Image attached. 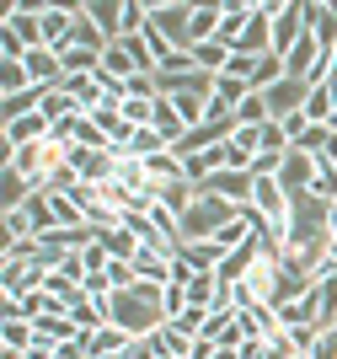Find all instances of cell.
Listing matches in <instances>:
<instances>
[{
	"instance_id": "cell-18",
	"label": "cell",
	"mask_w": 337,
	"mask_h": 359,
	"mask_svg": "<svg viewBox=\"0 0 337 359\" xmlns=\"http://www.w3.org/2000/svg\"><path fill=\"white\" fill-rule=\"evenodd\" d=\"M310 123H332V113H337V102H332V86H310V97H305V107H300Z\"/></svg>"
},
{
	"instance_id": "cell-4",
	"label": "cell",
	"mask_w": 337,
	"mask_h": 359,
	"mask_svg": "<svg viewBox=\"0 0 337 359\" xmlns=\"http://www.w3.org/2000/svg\"><path fill=\"white\" fill-rule=\"evenodd\" d=\"M316 172H322V166L310 161L305 150H289V156H284V166H279V188H284L289 198H300V194H310Z\"/></svg>"
},
{
	"instance_id": "cell-5",
	"label": "cell",
	"mask_w": 337,
	"mask_h": 359,
	"mask_svg": "<svg viewBox=\"0 0 337 359\" xmlns=\"http://www.w3.org/2000/svg\"><path fill=\"white\" fill-rule=\"evenodd\" d=\"M305 27L322 43V54L337 48V0H305Z\"/></svg>"
},
{
	"instance_id": "cell-1",
	"label": "cell",
	"mask_w": 337,
	"mask_h": 359,
	"mask_svg": "<svg viewBox=\"0 0 337 359\" xmlns=\"http://www.w3.org/2000/svg\"><path fill=\"white\" fill-rule=\"evenodd\" d=\"M161 290H166V285H145V279H139L134 290L113 295V322L129 332V338H150V332H161V327H166Z\"/></svg>"
},
{
	"instance_id": "cell-15",
	"label": "cell",
	"mask_w": 337,
	"mask_h": 359,
	"mask_svg": "<svg viewBox=\"0 0 337 359\" xmlns=\"http://www.w3.org/2000/svg\"><path fill=\"white\" fill-rule=\"evenodd\" d=\"M86 16L118 43V22H123V0H86Z\"/></svg>"
},
{
	"instance_id": "cell-13",
	"label": "cell",
	"mask_w": 337,
	"mask_h": 359,
	"mask_svg": "<svg viewBox=\"0 0 337 359\" xmlns=\"http://www.w3.org/2000/svg\"><path fill=\"white\" fill-rule=\"evenodd\" d=\"M0 338H6V354H27V348L38 344V332H32V322H27V316H6Z\"/></svg>"
},
{
	"instance_id": "cell-22",
	"label": "cell",
	"mask_w": 337,
	"mask_h": 359,
	"mask_svg": "<svg viewBox=\"0 0 337 359\" xmlns=\"http://www.w3.org/2000/svg\"><path fill=\"white\" fill-rule=\"evenodd\" d=\"M273 354V344H268V338H247V344L235 348V359H268Z\"/></svg>"
},
{
	"instance_id": "cell-20",
	"label": "cell",
	"mask_w": 337,
	"mask_h": 359,
	"mask_svg": "<svg viewBox=\"0 0 337 359\" xmlns=\"http://www.w3.org/2000/svg\"><path fill=\"white\" fill-rule=\"evenodd\" d=\"M161 311H166V322H177V316L188 311V285H166L161 290Z\"/></svg>"
},
{
	"instance_id": "cell-23",
	"label": "cell",
	"mask_w": 337,
	"mask_h": 359,
	"mask_svg": "<svg viewBox=\"0 0 337 359\" xmlns=\"http://www.w3.org/2000/svg\"><path fill=\"white\" fill-rule=\"evenodd\" d=\"M305 359H337V338H332V332H316V344H310Z\"/></svg>"
},
{
	"instance_id": "cell-9",
	"label": "cell",
	"mask_w": 337,
	"mask_h": 359,
	"mask_svg": "<svg viewBox=\"0 0 337 359\" xmlns=\"http://www.w3.org/2000/svg\"><path fill=\"white\" fill-rule=\"evenodd\" d=\"M220 6H225V22H220L214 38H220L225 48H235L247 38V27H252V6H257V0H220Z\"/></svg>"
},
{
	"instance_id": "cell-14",
	"label": "cell",
	"mask_w": 337,
	"mask_h": 359,
	"mask_svg": "<svg viewBox=\"0 0 337 359\" xmlns=\"http://www.w3.org/2000/svg\"><path fill=\"white\" fill-rule=\"evenodd\" d=\"M134 273H139L145 285H166V279H172V257L150 252V247H139V257H134Z\"/></svg>"
},
{
	"instance_id": "cell-24",
	"label": "cell",
	"mask_w": 337,
	"mask_h": 359,
	"mask_svg": "<svg viewBox=\"0 0 337 359\" xmlns=\"http://www.w3.org/2000/svg\"><path fill=\"white\" fill-rule=\"evenodd\" d=\"M332 135H337V113H332Z\"/></svg>"
},
{
	"instance_id": "cell-16",
	"label": "cell",
	"mask_w": 337,
	"mask_h": 359,
	"mask_svg": "<svg viewBox=\"0 0 337 359\" xmlns=\"http://www.w3.org/2000/svg\"><path fill=\"white\" fill-rule=\"evenodd\" d=\"M235 123H241V129H268V123H273V113H268V97H263V91H252L247 102L235 107Z\"/></svg>"
},
{
	"instance_id": "cell-7",
	"label": "cell",
	"mask_w": 337,
	"mask_h": 359,
	"mask_svg": "<svg viewBox=\"0 0 337 359\" xmlns=\"http://www.w3.org/2000/svg\"><path fill=\"white\" fill-rule=\"evenodd\" d=\"M86 118H97V129L107 135V145H113L118 156H123V150H129V140L139 135V129H134V123L123 118V107H118V102H102L97 113H86Z\"/></svg>"
},
{
	"instance_id": "cell-17",
	"label": "cell",
	"mask_w": 337,
	"mask_h": 359,
	"mask_svg": "<svg viewBox=\"0 0 337 359\" xmlns=\"http://www.w3.org/2000/svg\"><path fill=\"white\" fill-rule=\"evenodd\" d=\"M38 113H43L48 123H64V118H75L81 107H75V97H70V91H64V86H54V91H48V97H43V107H38Z\"/></svg>"
},
{
	"instance_id": "cell-10",
	"label": "cell",
	"mask_w": 337,
	"mask_h": 359,
	"mask_svg": "<svg viewBox=\"0 0 337 359\" xmlns=\"http://www.w3.org/2000/svg\"><path fill=\"white\" fill-rule=\"evenodd\" d=\"M177 257H182L188 269H198V273H214L225 263V252L214 247V241H182V252H177Z\"/></svg>"
},
{
	"instance_id": "cell-3",
	"label": "cell",
	"mask_w": 337,
	"mask_h": 359,
	"mask_svg": "<svg viewBox=\"0 0 337 359\" xmlns=\"http://www.w3.org/2000/svg\"><path fill=\"white\" fill-rule=\"evenodd\" d=\"M305 32H310V27H305V0H284L279 16H273V54L284 60V54L305 38Z\"/></svg>"
},
{
	"instance_id": "cell-11",
	"label": "cell",
	"mask_w": 337,
	"mask_h": 359,
	"mask_svg": "<svg viewBox=\"0 0 337 359\" xmlns=\"http://www.w3.org/2000/svg\"><path fill=\"white\" fill-rule=\"evenodd\" d=\"M220 22H225V6H193V27H188V38L193 43H209L214 32H220ZM188 43V48H193Z\"/></svg>"
},
{
	"instance_id": "cell-8",
	"label": "cell",
	"mask_w": 337,
	"mask_h": 359,
	"mask_svg": "<svg viewBox=\"0 0 337 359\" xmlns=\"http://www.w3.org/2000/svg\"><path fill=\"white\" fill-rule=\"evenodd\" d=\"M134 348V338L118 322H107V327H97V332H86V354L91 359H123Z\"/></svg>"
},
{
	"instance_id": "cell-2",
	"label": "cell",
	"mask_w": 337,
	"mask_h": 359,
	"mask_svg": "<svg viewBox=\"0 0 337 359\" xmlns=\"http://www.w3.org/2000/svg\"><path fill=\"white\" fill-rule=\"evenodd\" d=\"M150 27H161V38L172 48H188V27H193V0H161V6H150Z\"/></svg>"
},
{
	"instance_id": "cell-12",
	"label": "cell",
	"mask_w": 337,
	"mask_h": 359,
	"mask_svg": "<svg viewBox=\"0 0 337 359\" xmlns=\"http://www.w3.org/2000/svg\"><path fill=\"white\" fill-rule=\"evenodd\" d=\"M193 65L204 75H225V65H231V48L220 43V38H209V43H193Z\"/></svg>"
},
{
	"instance_id": "cell-19",
	"label": "cell",
	"mask_w": 337,
	"mask_h": 359,
	"mask_svg": "<svg viewBox=\"0 0 337 359\" xmlns=\"http://www.w3.org/2000/svg\"><path fill=\"white\" fill-rule=\"evenodd\" d=\"M22 91H32L27 65H6L0 60V102H6V97H22Z\"/></svg>"
},
{
	"instance_id": "cell-21",
	"label": "cell",
	"mask_w": 337,
	"mask_h": 359,
	"mask_svg": "<svg viewBox=\"0 0 337 359\" xmlns=\"http://www.w3.org/2000/svg\"><path fill=\"white\" fill-rule=\"evenodd\" d=\"M310 198L337 204V166H322V172H316V182H310Z\"/></svg>"
},
{
	"instance_id": "cell-6",
	"label": "cell",
	"mask_w": 337,
	"mask_h": 359,
	"mask_svg": "<svg viewBox=\"0 0 337 359\" xmlns=\"http://www.w3.org/2000/svg\"><path fill=\"white\" fill-rule=\"evenodd\" d=\"M263 97H268V113H273V123H284L289 113H300V107H305L310 86H305V81H294V75H284L279 86H273V91H263Z\"/></svg>"
},
{
	"instance_id": "cell-25",
	"label": "cell",
	"mask_w": 337,
	"mask_h": 359,
	"mask_svg": "<svg viewBox=\"0 0 337 359\" xmlns=\"http://www.w3.org/2000/svg\"><path fill=\"white\" fill-rule=\"evenodd\" d=\"M332 215H337V204H332Z\"/></svg>"
}]
</instances>
